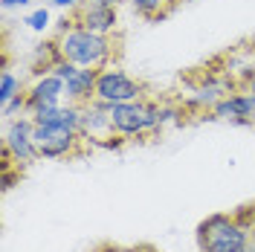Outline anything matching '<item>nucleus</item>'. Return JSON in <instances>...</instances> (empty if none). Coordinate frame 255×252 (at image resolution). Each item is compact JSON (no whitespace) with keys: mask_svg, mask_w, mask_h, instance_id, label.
<instances>
[{"mask_svg":"<svg viewBox=\"0 0 255 252\" xmlns=\"http://www.w3.org/2000/svg\"><path fill=\"white\" fill-rule=\"evenodd\" d=\"M55 47L58 55L73 61L76 67H90V70H105L116 58L119 41L113 35H99L79 26L73 17H64L58 32H55Z\"/></svg>","mask_w":255,"mask_h":252,"instance_id":"obj_1","label":"nucleus"},{"mask_svg":"<svg viewBox=\"0 0 255 252\" xmlns=\"http://www.w3.org/2000/svg\"><path fill=\"white\" fill-rule=\"evenodd\" d=\"M113 116V130L119 139H145L154 136L162 127V102L154 99H136V102H125V105H111Z\"/></svg>","mask_w":255,"mask_h":252,"instance_id":"obj_2","label":"nucleus"},{"mask_svg":"<svg viewBox=\"0 0 255 252\" xmlns=\"http://www.w3.org/2000/svg\"><path fill=\"white\" fill-rule=\"evenodd\" d=\"M255 241L244 226L238 212L232 215H212L197 226V247L200 252H247Z\"/></svg>","mask_w":255,"mask_h":252,"instance_id":"obj_3","label":"nucleus"},{"mask_svg":"<svg viewBox=\"0 0 255 252\" xmlns=\"http://www.w3.org/2000/svg\"><path fill=\"white\" fill-rule=\"evenodd\" d=\"M38 142H35V122L29 113L6 119L3 125V162H12L15 168H26L38 162Z\"/></svg>","mask_w":255,"mask_h":252,"instance_id":"obj_4","label":"nucleus"},{"mask_svg":"<svg viewBox=\"0 0 255 252\" xmlns=\"http://www.w3.org/2000/svg\"><path fill=\"white\" fill-rule=\"evenodd\" d=\"M145 96V84L133 76H128L122 67H105L99 70V81H96V99L105 105H125V102H136Z\"/></svg>","mask_w":255,"mask_h":252,"instance_id":"obj_5","label":"nucleus"},{"mask_svg":"<svg viewBox=\"0 0 255 252\" xmlns=\"http://www.w3.org/2000/svg\"><path fill=\"white\" fill-rule=\"evenodd\" d=\"M35 142H38V154L41 159H70L81 154V139L79 130H67L55 125H35Z\"/></svg>","mask_w":255,"mask_h":252,"instance_id":"obj_6","label":"nucleus"},{"mask_svg":"<svg viewBox=\"0 0 255 252\" xmlns=\"http://www.w3.org/2000/svg\"><path fill=\"white\" fill-rule=\"evenodd\" d=\"M81 139L90 142V145H102V148H111L116 142H122L113 130L111 105H105L99 99L81 105Z\"/></svg>","mask_w":255,"mask_h":252,"instance_id":"obj_7","label":"nucleus"},{"mask_svg":"<svg viewBox=\"0 0 255 252\" xmlns=\"http://www.w3.org/2000/svg\"><path fill=\"white\" fill-rule=\"evenodd\" d=\"M209 119L229 122V125L255 127V90H247V87H235L232 93H226L221 102L212 108Z\"/></svg>","mask_w":255,"mask_h":252,"instance_id":"obj_8","label":"nucleus"},{"mask_svg":"<svg viewBox=\"0 0 255 252\" xmlns=\"http://www.w3.org/2000/svg\"><path fill=\"white\" fill-rule=\"evenodd\" d=\"M64 102H67V87L55 73H38L26 84V113L58 108Z\"/></svg>","mask_w":255,"mask_h":252,"instance_id":"obj_9","label":"nucleus"},{"mask_svg":"<svg viewBox=\"0 0 255 252\" xmlns=\"http://www.w3.org/2000/svg\"><path fill=\"white\" fill-rule=\"evenodd\" d=\"M70 17L79 26L99 32V35H113L119 29V6H87V3H81Z\"/></svg>","mask_w":255,"mask_h":252,"instance_id":"obj_10","label":"nucleus"},{"mask_svg":"<svg viewBox=\"0 0 255 252\" xmlns=\"http://www.w3.org/2000/svg\"><path fill=\"white\" fill-rule=\"evenodd\" d=\"M96 81H99V70L90 67H76V73L64 81L67 87V102L73 105H87L96 99Z\"/></svg>","mask_w":255,"mask_h":252,"instance_id":"obj_11","label":"nucleus"},{"mask_svg":"<svg viewBox=\"0 0 255 252\" xmlns=\"http://www.w3.org/2000/svg\"><path fill=\"white\" fill-rule=\"evenodd\" d=\"M177 0H128V6L133 9V15L142 20H159L174 9Z\"/></svg>","mask_w":255,"mask_h":252,"instance_id":"obj_12","label":"nucleus"},{"mask_svg":"<svg viewBox=\"0 0 255 252\" xmlns=\"http://www.w3.org/2000/svg\"><path fill=\"white\" fill-rule=\"evenodd\" d=\"M26 90V81L15 76L9 67H3V73H0V105H6V102H12L15 96H20Z\"/></svg>","mask_w":255,"mask_h":252,"instance_id":"obj_13","label":"nucleus"},{"mask_svg":"<svg viewBox=\"0 0 255 252\" xmlns=\"http://www.w3.org/2000/svg\"><path fill=\"white\" fill-rule=\"evenodd\" d=\"M26 29L32 32H47L49 23H52V17H49V9L47 6H38V9H32L29 15H23V20H20Z\"/></svg>","mask_w":255,"mask_h":252,"instance_id":"obj_14","label":"nucleus"},{"mask_svg":"<svg viewBox=\"0 0 255 252\" xmlns=\"http://www.w3.org/2000/svg\"><path fill=\"white\" fill-rule=\"evenodd\" d=\"M0 113H3V119H15V116H23V113H26V90H23L20 96H15L12 102L0 105Z\"/></svg>","mask_w":255,"mask_h":252,"instance_id":"obj_15","label":"nucleus"},{"mask_svg":"<svg viewBox=\"0 0 255 252\" xmlns=\"http://www.w3.org/2000/svg\"><path fill=\"white\" fill-rule=\"evenodd\" d=\"M238 218L244 221V226L250 229V235H253V241H255V203L241 206V209H238Z\"/></svg>","mask_w":255,"mask_h":252,"instance_id":"obj_16","label":"nucleus"},{"mask_svg":"<svg viewBox=\"0 0 255 252\" xmlns=\"http://www.w3.org/2000/svg\"><path fill=\"white\" fill-rule=\"evenodd\" d=\"M52 9H67V12H76L81 6V0H49Z\"/></svg>","mask_w":255,"mask_h":252,"instance_id":"obj_17","label":"nucleus"},{"mask_svg":"<svg viewBox=\"0 0 255 252\" xmlns=\"http://www.w3.org/2000/svg\"><path fill=\"white\" fill-rule=\"evenodd\" d=\"M32 0H0V6L6 9V12H15V9H29Z\"/></svg>","mask_w":255,"mask_h":252,"instance_id":"obj_18","label":"nucleus"},{"mask_svg":"<svg viewBox=\"0 0 255 252\" xmlns=\"http://www.w3.org/2000/svg\"><path fill=\"white\" fill-rule=\"evenodd\" d=\"M81 3H87V6H119L122 0H81Z\"/></svg>","mask_w":255,"mask_h":252,"instance_id":"obj_19","label":"nucleus"},{"mask_svg":"<svg viewBox=\"0 0 255 252\" xmlns=\"http://www.w3.org/2000/svg\"><path fill=\"white\" fill-rule=\"evenodd\" d=\"M96 252H130V250H125V247H113V244H105V247H99Z\"/></svg>","mask_w":255,"mask_h":252,"instance_id":"obj_20","label":"nucleus"},{"mask_svg":"<svg viewBox=\"0 0 255 252\" xmlns=\"http://www.w3.org/2000/svg\"><path fill=\"white\" fill-rule=\"evenodd\" d=\"M130 252H159V250H154V247H130Z\"/></svg>","mask_w":255,"mask_h":252,"instance_id":"obj_21","label":"nucleus"},{"mask_svg":"<svg viewBox=\"0 0 255 252\" xmlns=\"http://www.w3.org/2000/svg\"><path fill=\"white\" fill-rule=\"evenodd\" d=\"M247 252H255V244H253V247H250V250H247Z\"/></svg>","mask_w":255,"mask_h":252,"instance_id":"obj_22","label":"nucleus"},{"mask_svg":"<svg viewBox=\"0 0 255 252\" xmlns=\"http://www.w3.org/2000/svg\"><path fill=\"white\" fill-rule=\"evenodd\" d=\"M177 3H180V0H177Z\"/></svg>","mask_w":255,"mask_h":252,"instance_id":"obj_23","label":"nucleus"}]
</instances>
